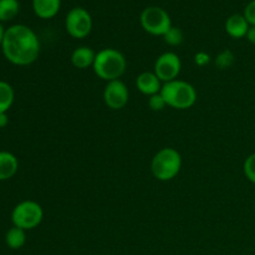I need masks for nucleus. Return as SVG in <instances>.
I'll return each mask as SVG.
<instances>
[{
  "label": "nucleus",
  "mask_w": 255,
  "mask_h": 255,
  "mask_svg": "<svg viewBox=\"0 0 255 255\" xmlns=\"http://www.w3.org/2000/svg\"><path fill=\"white\" fill-rule=\"evenodd\" d=\"M1 50L5 59L12 65L27 66L39 57L40 40L29 26L15 24L5 30Z\"/></svg>",
  "instance_id": "f257e3e1"
},
{
  "label": "nucleus",
  "mask_w": 255,
  "mask_h": 255,
  "mask_svg": "<svg viewBox=\"0 0 255 255\" xmlns=\"http://www.w3.org/2000/svg\"><path fill=\"white\" fill-rule=\"evenodd\" d=\"M94 72L104 81L120 80L127 69V60L121 51L114 47H106L96 52L94 62Z\"/></svg>",
  "instance_id": "f03ea898"
},
{
  "label": "nucleus",
  "mask_w": 255,
  "mask_h": 255,
  "mask_svg": "<svg viewBox=\"0 0 255 255\" xmlns=\"http://www.w3.org/2000/svg\"><path fill=\"white\" fill-rule=\"evenodd\" d=\"M161 95L167 106L176 110L191 109L197 101V91L193 85L178 79L163 84Z\"/></svg>",
  "instance_id": "7ed1b4c3"
},
{
  "label": "nucleus",
  "mask_w": 255,
  "mask_h": 255,
  "mask_svg": "<svg viewBox=\"0 0 255 255\" xmlns=\"http://www.w3.org/2000/svg\"><path fill=\"white\" fill-rule=\"evenodd\" d=\"M182 168V156L177 149L164 147L153 156L151 162L152 174L156 179L168 182L176 178Z\"/></svg>",
  "instance_id": "20e7f679"
},
{
  "label": "nucleus",
  "mask_w": 255,
  "mask_h": 255,
  "mask_svg": "<svg viewBox=\"0 0 255 255\" xmlns=\"http://www.w3.org/2000/svg\"><path fill=\"white\" fill-rule=\"evenodd\" d=\"M44 219V211L37 202H20L11 213V222L14 227L24 231H31L39 227Z\"/></svg>",
  "instance_id": "39448f33"
},
{
  "label": "nucleus",
  "mask_w": 255,
  "mask_h": 255,
  "mask_svg": "<svg viewBox=\"0 0 255 255\" xmlns=\"http://www.w3.org/2000/svg\"><path fill=\"white\" fill-rule=\"evenodd\" d=\"M139 21L144 31L153 36H164V34L173 26L168 12L159 6L146 7L141 12Z\"/></svg>",
  "instance_id": "423d86ee"
},
{
  "label": "nucleus",
  "mask_w": 255,
  "mask_h": 255,
  "mask_svg": "<svg viewBox=\"0 0 255 255\" xmlns=\"http://www.w3.org/2000/svg\"><path fill=\"white\" fill-rule=\"evenodd\" d=\"M91 14L84 7H72L65 19V29L67 34L74 39H85L91 34L92 30Z\"/></svg>",
  "instance_id": "0eeeda50"
},
{
  "label": "nucleus",
  "mask_w": 255,
  "mask_h": 255,
  "mask_svg": "<svg viewBox=\"0 0 255 255\" xmlns=\"http://www.w3.org/2000/svg\"><path fill=\"white\" fill-rule=\"evenodd\" d=\"M182 61L176 52L167 51L157 57L153 66V72L163 84L177 80L181 74Z\"/></svg>",
  "instance_id": "6e6552de"
},
{
  "label": "nucleus",
  "mask_w": 255,
  "mask_h": 255,
  "mask_svg": "<svg viewBox=\"0 0 255 255\" xmlns=\"http://www.w3.org/2000/svg\"><path fill=\"white\" fill-rule=\"evenodd\" d=\"M129 100V91L125 82L114 80L107 82L104 90V101L111 110H122Z\"/></svg>",
  "instance_id": "1a4fd4ad"
},
{
  "label": "nucleus",
  "mask_w": 255,
  "mask_h": 255,
  "mask_svg": "<svg viewBox=\"0 0 255 255\" xmlns=\"http://www.w3.org/2000/svg\"><path fill=\"white\" fill-rule=\"evenodd\" d=\"M163 86V82L158 79L153 71H144L139 74L136 79V87L141 94L146 96H153L159 94Z\"/></svg>",
  "instance_id": "9d476101"
},
{
  "label": "nucleus",
  "mask_w": 255,
  "mask_h": 255,
  "mask_svg": "<svg viewBox=\"0 0 255 255\" xmlns=\"http://www.w3.org/2000/svg\"><path fill=\"white\" fill-rule=\"evenodd\" d=\"M249 22L247 21L246 16L242 14H233L227 19L226 21V31L233 39H242L246 37L247 32H248Z\"/></svg>",
  "instance_id": "9b49d317"
},
{
  "label": "nucleus",
  "mask_w": 255,
  "mask_h": 255,
  "mask_svg": "<svg viewBox=\"0 0 255 255\" xmlns=\"http://www.w3.org/2000/svg\"><path fill=\"white\" fill-rule=\"evenodd\" d=\"M96 52L89 46H79L72 51L71 64L79 70H86L94 66Z\"/></svg>",
  "instance_id": "f8f14e48"
},
{
  "label": "nucleus",
  "mask_w": 255,
  "mask_h": 255,
  "mask_svg": "<svg viewBox=\"0 0 255 255\" xmlns=\"http://www.w3.org/2000/svg\"><path fill=\"white\" fill-rule=\"evenodd\" d=\"M61 7V0H32V9L40 19H51L56 16Z\"/></svg>",
  "instance_id": "ddd939ff"
},
{
  "label": "nucleus",
  "mask_w": 255,
  "mask_h": 255,
  "mask_svg": "<svg viewBox=\"0 0 255 255\" xmlns=\"http://www.w3.org/2000/svg\"><path fill=\"white\" fill-rule=\"evenodd\" d=\"M19 169V161L7 151H0V181H7L16 174Z\"/></svg>",
  "instance_id": "4468645a"
},
{
  "label": "nucleus",
  "mask_w": 255,
  "mask_h": 255,
  "mask_svg": "<svg viewBox=\"0 0 255 255\" xmlns=\"http://www.w3.org/2000/svg\"><path fill=\"white\" fill-rule=\"evenodd\" d=\"M26 231L17 227H12L5 234V243L10 249H20L26 243Z\"/></svg>",
  "instance_id": "2eb2a0df"
},
{
  "label": "nucleus",
  "mask_w": 255,
  "mask_h": 255,
  "mask_svg": "<svg viewBox=\"0 0 255 255\" xmlns=\"http://www.w3.org/2000/svg\"><path fill=\"white\" fill-rule=\"evenodd\" d=\"M15 92L9 82L0 81V114H6L14 104Z\"/></svg>",
  "instance_id": "dca6fc26"
},
{
  "label": "nucleus",
  "mask_w": 255,
  "mask_h": 255,
  "mask_svg": "<svg viewBox=\"0 0 255 255\" xmlns=\"http://www.w3.org/2000/svg\"><path fill=\"white\" fill-rule=\"evenodd\" d=\"M20 4L17 0H0V22L10 21L19 14Z\"/></svg>",
  "instance_id": "f3484780"
},
{
  "label": "nucleus",
  "mask_w": 255,
  "mask_h": 255,
  "mask_svg": "<svg viewBox=\"0 0 255 255\" xmlns=\"http://www.w3.org/2000/svg\"><path fill=\"white\" fill-rule=\"evenodd\" d=\"M163 39L164 41H166V44L171 45V46H178V45H181L182 42H183L184 35L183 31H182L179 27L172 26L171 29L164 34Z\"/></svg>",
  "instance_id": "a211bd4d"
},
{
  "label": "nucleus",
  "mask_w": 255,
  "mask_h": 255,
  "mask_svg": "<svg viewBox=\"0 0 255 255\" xmlns=\"http://www.w3.org/2000/svg\"><path fill=\"white\" fill-rule=\"evenodd\" d=\"M216 62V66L221 70H226L228 67H231L234 62V55L231 50H223L222 52H219L217 55V57L214 59Z\"/></svg>",
  "instance_id": "6ab92c4d"
},
{
  "label": "nucleus",
  "mask_w": 255,
  "mask_h": 255,
  "mask_svg": "<svg viewBox=\"0 0 255 255\" xmlns=\"http://www.w3.org/2000/svg\"><path fill=\"white\" fill-rule=\"evenodd\" d=\"M243 171L247 179L255 184V153H252L251 156L247 157L243 164Z\"/></svg>",
  "instance_id": "aec40b11"
},
{
  "label": "nucleus",
  "mask_w": 255,
  "mask_h": 255,
  "mask_svg": "<svg viewBox=\"0 0 255 255\" xmlns=\"http://www.w3.org/2000/svg\"><path fill=\"white\" fill-rule=\"evenodd\" d=\"M148 106L152 111H162V110L167 106L166 101H164V99H163V96L161 95V92H159V94L153 95V96L148 97Z\"/></svg>",
  "instance_id": "412c9836"
},
{
  "label": "nucleus",
  "mask_w": 255,
  "mask_h": 255,
  "mask_svg": "<svg viewBox=\"0 0 255 255\" xmlns=\"http://www.w3.org/2000/svg\"><path fill=\"white\" fill-rule=\"evenodd\" d=\"M244 16H246L247 21L249 22L251 26H255V0H252L248 2V5L244 9Z\"/></svg>",
  "instance_id": "4be33fe9"
},
{
  "label": "nucleus",
  "mask_w": 255,
  "mask_h": 255,
  "mask_svg": "<svg viewBox=\"0 0 255 255\" xmlns=\"http://www.w3.org/2000/svg\"><path fill=\"white\" fill-rule=\"evenodd\" d=\"M211 55L207 54L206 51H198L194 55V64L199 67H204L211 62Z\"/></svg>",
  "instance_id": "5701e85b"
},
{
  "label": "nucleus",
  "mask_w": 255,
  "mask_h": 255,
  "mask_svg": "<svg viewBox=\"0 0 255 255\" xmlns=\"http://www.w3.org/2000/svg\"><path fill=\"white\" fill-rule=\"evenodd\" d=\"M247 40H248L251 44H255V26H251L249 27L248 32L246 35Z\"/></svg>",
  "instance_id": "b1692460"
},
{
  "label": "nucleus",
  "mask_w": 255,
  "mask_h": 255,
  "mask_svg": "<svg viewBox=\"0 0 255 255\" xmlns=\"http://www.w3.org/2000/svg\"><path fill=\"white\" fill-rule=\"evenodd\" d=\"M9 124V117L6 114H0V128H4Z\"/></svg>",
  "instance_id": "393cba45"
},
{
  "label": "nucleus",
  "mask_w": 255,
  "mask_h": 255,
  "mask_svg": "<svg viewBox=\"0 0 255 255\" xmlns=\"http://www.w3.org/2000/svg\"><path fill=\"white\" fill-rule=\"evenodd\" d=\"M4 34H5V30H4V27H2L1 22H0V47H1L2 39H4Z\"/></svg>",
  "instance_id": "a878e982"
}]
</instances>
